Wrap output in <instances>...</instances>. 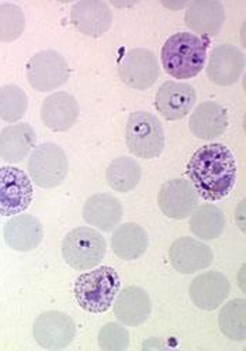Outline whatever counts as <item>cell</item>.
<instances>
[{
    "label": "cell",
    "instance_id": "cell-1",
    "mask_svg": "<svg viewBox=\"0 0 246 351\" xmlns=\"http://www.w3.org/2000/svg\"><path fill=\"white\" fill-rule=\"evenodd\" d=\"M186 173L197 193L204 200L217 202L228 196L235 186L236 160L224 144H207L191 156Z\"/></svg>",
    "mask_w": 246,
    "mask_h": 351
},
{
    "label": "cell",
    "instance_id": "cell-2",
    "mask_svg": "<svg viewBox=\"0 0 246 351\" xmlns=\"http://www.w3.org/2000/svg\"><path fill=\"white\" fill-rule=\"evenodd\" d=\"M207 60L206 43L191 33L170 36L162 47L163 69L175 80H190L199 75Z\"/></svg>",
    "mask_w": 246,
    "mask_h": 351
},
{
    "label": "cell",
    "instance_id": "cell-3",
    "mask_svg": "<svg viewBox=\"0 0 246 351\" xmlns=\"http://www.w3.org/2000/svg\"><path fill=\"white\" fill-rule=\"evenodd\" d=\"M120 287L121 282L115 269L103 265L79 275L73 285V295L83 311L89 313H105L111 308L113 300L120 292Z\"/></svg>",
    "mask_w": 246,
    "mask_h": 351
},
{
    "label": "cell",
    "instance_id": "cell-4",
    "mask_svg": "<svg viewBox=\"0 0 246 351\" xmlns=\"http://www.w3.org/2000/svg\"><path fill=\"white\" fill-rule=\"evenodd\" d=\"M126 143L130 152L144 160H152L165 148V132L159 119L148 112L130 114L126 128Z\"/></svg>",
    "mask_w": 246,
    "mask_h": 351
},
{
    "label": "cell",
    "instance_id": "cell-5",
    "mask_svg": "<svg viewBox=\"0 0 246 351\" xmlns=\"http://www.w3.org/2000/svg\"><path fill=\"white\" fill-rule=\"evenodd\" d=\"M106 250L105 237L90 228L73 229L62 241L64 260L69 267L78 271L97 267L106 257Z\"/></svg>",
    "mask_w": 246,
    "mask_h": 351
},
{
    "label": "cell",
    "instance_id": "cell-6",
    "mask_svg": "<svg viewBox=\"0 0 246 351\" xmlns=\"http://www.w3.org/2000/svg\"><path fill=\"white\" fill-rule=\"evenodd\" d=\"M68 168L65 152L54 143L38 145L29 160V172L34 184L45 189L59 186L66 178Z\"/></svg>",
    "mask_w": 246,
    "mask_h": 351
},
{
    "label": "cell",
    "instance_id": "cell-7",
    "mask_svg": "<svg viewBox=\"0 0 246 351\" xmlns=\"http://www.w3.org/2000/svg\"><path fill=\"white\" fill-rule=\"evenodd\" d=\"M33 184L29 175L14 167L0 168V216L26 212L33 202Z\"/></svg>",
    "mask_w": 246,
    "mask_h": 351
},
{
    "label": "cell",
    "instance_id": "cell-8",
    "mask_svg": "<svg viewBox=\"0 0 246 351\" xmlns=\"http://www.w3.org/2000/svg\"><path fill=\"white\" fill-rule=\"evenodd\" d=\"M70 69L66 60L54 49H44L27 62L29 84L38 92H51L66 84Z\"/></svg>",
    "mask_w": 246,
    "mask_h": 351
},
{
    "label": "cell",
    "instance_id": "cell-9",
    "mask_svg": "<svg viewBox=\"0 0 246 351\" xmlns=\"http://www.w3.org/2000/svg\"><path fill=\"white\" fill-rule=\"evenodd\" d=\"M121 81L135 90L151 88L159 78L158 58L150 49L133 48L118 62Z\"/></svg>",
    "mask_w": 246,
    "mask_h": 351
},
{
    "label": "cell",
    "instance_id": "cell-10",
    "mask_svg": "<svg viewBox=\"0 0 246 351\" xmlns=\"http://www.w3.org/2000/svg\"><path fill=\"white\" fill-rule=\"evenodd\" d=\"M33 335L36 341L46 350H64L75 339L77 326L66 313L48 311L36 319Z\"/></svg>",
    "mask_w": 246,
    "mask_h": 351
},
{
    "label": "cell",
    "instance_id": "cell-11",
    "mask_svg": "<svg viewBox=\"0 0 246 351\" xmlns=\"http://www.w3.org/2000/svg\"><path fill=\"white\" fill-rule=\"evenodd\" d=\"M197 204L199 196L186 180H170L161 186L158 193V205L162 213L175 220L189 217L197 208Z\"/></svg>",
    "mask_w": 246,
    "mask_h": 351
},
{
    "label": "cell",
    "instance_id": "cell-12",
    "mask_svg": "<svg viewBox=\"0 0 246 351\" xmlns=\"http://www.w3.org/2000/svg\"><path fill=\"white\" fill-rule=\"evenodd\" d=\"M70 21L79 33L97 38L106 34L113 23V13L107 3L98 0H81L70 12Z\"/></svg>",
    "mask_w": 246,
    "mask_h": 351
},
{
    "label": "cell",
    "instance_id": "cell-13",
    "mask_svg": "<svg viewBox=\"0 0 246 351\" xmlns=\"http://www.w3.org/2000/svg\"><path fill=\"white\" fill-rule=\"evenodd\" d=\"M195 89L183 82H165L156 92L155 108L166 120H180L186 117L195 105Z\"/></svg>",
    "mask_w": 246,
    "mask_h": 351
},
{
    "label": "cell",
    "instance_id": "cell-14",
    "mask_svg": "<svg viewBox=\"0 0 246 351\" xmlns=\"http://www.w3.org/2000/svg\"><path fill=\"white\" fill-rule=\"evenodd\" d=\"M169 260L178 272L189 275L210 267L213 263V252L200 240L180 237L170 245Z\"/></svg>",
    "mask_w": 246,
    "mask_h": 351
},
{
    "label": "cell",
    "instance_id": "cell-15",
    "mask_svg": "<svg viewBox=\"0 0 246 351\" xmlns=\"http://www.w3.org/2000/svg\"><path fill=\"white\" fill-rule=\"evenodd\" d=\"M231 291L230 281L221 272H204L189 288L193 304L203 311H215L226 302Z\"/></svg>",
    "mask_w": 246,
    "mask_h": 351
},
{
    "label": "cell",
    "instance_id": "cell-16",
    "mask_svg": "<svg viewBox=\"0 0 246 351\" xmlns=\"http://www.w3.org/2000/svg\"><path fill=\"white\" fill-rule=\"evenodd\" d=\"M245 60L235 45L223 44L213 49L207 65L208 78L219 86H230L238 82L243 71Z\"/></svg>",
    "mask_w": 246,
    "mask_h": 351
},
{
    "label": "cell",
    "instance_id": "cell-17",
    "mask_svg": "<svg viewBox=\"0 0 246 351\" xmlns=\"http://www.w3.org/2000/svg\"><path fill=\"white\" fill-rule=\"evenodd\" d=\"M79 117L78 100L68 92L48 96L41 106V119L45 126L57 133L68 132Z\"/></svg>",
    "mask_w": 246,
    "mask_h": 351
},
{
    "label": "cell",
    "instance_id": "cell-18",
    "mask_svg": "<svg viewBox=\"0 0 246 351\" xmlns=\"http://www.w3.org/2000/svg\"><path fill=\"white\" fill-rule=\"evenodd\" d=\"M152 302L148 292L139 287H128L117 293L114 315L126 326L137 328L150 319Z\"/></svg>",
    "mask_w": 246,
    "mask_h": 351
},
{
    "label": "cell",
    "instance_id": "cell-19",
    "mask_svg": "<svg viewBox=\"0 0 246 351\" xmlns=\"http://www.w3.org/2000/svg\"><path fill=\"white\" fill-rule=\"evenodd\" d=\"M3 237L12 250L20 253H29L41 244L44 229L36 216L18 215L5 224Z\"/></svg>",
    "mask_w": 246,
    "mask_h": 351
},
{
    "label": "cell",
    "instance_id": "cell-20",
    "mask_svg": "<svg viewBox=\"0 0 246 351\" xmlns=\"http://www.w3.org/2000/svg\"><path fill=\"white\" fill-rule=\"evenodd\" d=\"M226 20L224 6L218 0H195L184 14L186 26L197 33L214 37L223 29Z\"/></svg>",
    "mask_w": 246,
    "mask_h": 351
},
{
    "label": "cell",
    "instance_id": "cell-21",
    "mask_svg": "<svg viewBox=\"0 0 246 351\" xmlns=\"http://www.w3.org/2000/svg\"><path fill=\"white\" fill-rule=\"evenodd\" d=\"M189 126L197 138L214 140L226 133L228 128V113L219 104L203 102L191 113Z\"/></svg>",
    "mask_w": 246,
    "mask_h": 351
},
{
    "label": "cell",
    "instance_id": "cell-22",
    "mask_svg": "<svg viewBox=\"0 0 246 351\" xmlns=\"http://www.w3.org/2000/svg\"><path fill=\"white\" fill-rule=\"evenodd\" d=\"M37 136L29 123H17L0 132V158L17 164L36 147Z\"/></svg>",
    "mask_w": 246,
    "mask_h": 351
},
{
    "label": "cell",
    "instance_id": "cell-23",
    "mask_svg": "<svg viewBox=\"0 0 246 351\" xmlns=\"http://www.w3.org/2000/svg\"><path fill=\"white\" fill-rule=\"evenodd\" d=\"M83 219L98 230L111 232L122 219L120 200L109 193H96L90 196L83 206Z\"/></svg>",
    "mask_w": 246,
    "mask_h": 351
},
{
    "label": "cell",
    "instance_id": "cell-24",
    "mask_svg": "<svg viewBox=\"0 0 246 351\" xmlns=\"http://www.w3.org/2000/svg\"><path fill=\"white\" fill-rule=\"evenodd\" d=\"M111 248L114 254L121 260H137L146 252L148 234L139 224L124 223L113 233Z\"/></svg>",
    "mask_w": 246,
    "mask_h": 351
},
{
    "label": "cell",
    "instance_id": "cell-25",
    "mask_svg": "<svg viewBox=\"0 0 246 351\" xmlns=\"http://www.w3.org/2000/svg\"><path fill=\"white\" fill-rule=\"evenodd\" d=\"M190 216L189 226L191 233L203 241L215 240L226 230V216L214 205L195 208Z\"/></svg>",
    "mask_w": 246,
    "mask_h": 351
},
{
    "label": "cell",
    "instance_id": "cell-26",
    "mask_svg": "<svg viewBox=\"0 0 246 351\" xmlns=\"http://www.w3.org/2000/svg\"><path fill=\"white\" fill-rule=\"evenodd\" d=\"M141 165L130 157H118L107 168L106 178L110 188L115 192L127 193L137 188L141 181Z\"/></svg>",
    "mask_w": 246,
    "mask_h": 351
},
{
    "label": "cell",
    "instance_id": "cell-27",
    "mask_svg": "<svg viewBox=\"0 0 246 351\" xmlns=\"http://www.w3.org/2000/svg\"><path fill=\"white\" fill-rule=\"evenodd\" d=\"M219 329L228 339L243 341L246 339V302L232 299L221 309L218 316Z\"/></svg>",
    "mask_w": 246,
    "mask_h": 351
},
{
    "label": "cell",
    "instance_id": "cell-28",
    "mask_svg": "<svg viewBox=\"0 0 246 351\" xmlns=\"http://www.w3.org/2000/svg\"><path fill=\"white\" fill-rule=\"evenodd\" d=\"M29 99L26 92L17 85H5L0 88V119L8 123H16L26 114Z\"/></svg>",
    "mask_w": 246,
    "mask_h": 351
},
{
    "label": "cell",
    "instance_id": "cell-29",
    "mask_svg": "<svg viewBox=\"0 0 246 351\" xmlns=\"http://www.w3.org/2000/svg\"><path fill=\"white\" fill-rule=\"evenodd\" d=\"M26 29V16L13 3H0V41L12 43Z\"/></svg>",
    "mask_w": 246,
    "mask_h": 351
},
{
    "label": "cell",
    "instance_id": "cell-30",
    "mask_svg": "<svg viewBox=\"0 0 246 351\" xmlns=\"http://www.w3.org/2000/svg\"><path fill=\"white\" fill-rule=\"evenodd\" d=\"M98 346L105 351H124L130 346V335L124 326L107 323L98 332Z\"/></svg>",
    "mask_w": 246,
    "mask_h": 351
}]
</instances>
